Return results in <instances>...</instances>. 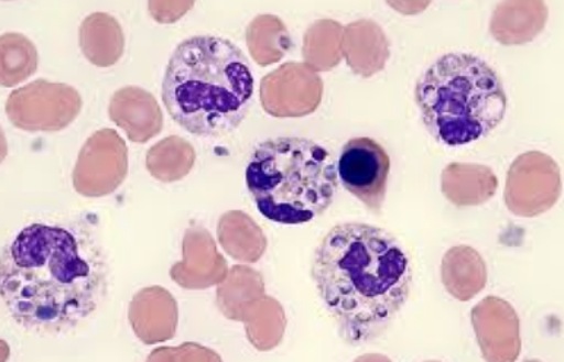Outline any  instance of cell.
<instances>
[{"instance_id":"6da1fadb","label":"cell","mask_w":564,"mask_h":362,"mask_svg":"<svg viewBox=\"0 0 564 362\" xmlns=\"http://www.w3.org/2000/svg\"><path fill=\"white\" fill-rule=\"evenodd\" d=\"M107 288L105 253L78 227L33 222L4 244L0 261L4 310L29 332H72L96 315Z\"/></svg>"},{"instance_id":"7a4b0ae2","label":"cell","mask_w":564,"mask_h":362,"mask_svg":"<svg viewBox=\"0 0 564 362\" xmlns=\"http://www.w3.org/2000/svg\"><path fill=\"white\" fill-rule=\"evenodd\" d=\"M317 295L348 345L382 337L409 301L413 267L404 245L383 228L343 222L313 253Z\"/></svg>"},{"instance_id":"3957f363","label":"cell","mask_w":564,"mask_h":362,"mask_svg":"<svg viewBox=\"0 0 564 362\" xmlns=\"http://www.w3.org/2000/svg\"><path fill=\"white\" fill-rule=\"evenodd\" d=\"M161 94L170 118L186 132L203 138L230 135L252 107V66L230 40L194 35L174 48Z\"/></svg>"},{"instance_id":"277c9868","label":"cell","mask_w":564,"mask_h":362,"mask_svg":"<svg viewBox=\"0 0 564 362\" xmlns=\"http://www.w3.org/2000/svg\"><path fill=\"white\" fill-rule=\"evenodd\" d=\"M338 185L333 154L306 138L263 141L246 165V186L258 211L280 226H303L324 216Z\"/></svg>"},{"instance_id":"5b68a950","label":"cell","mask_w":564,"mask_h":362,"mask_svg":"<svg viewBox=\"0 0 564 362\" xmlns=\"http://www.w3.org/2000/svg\"><path fill=\"white\" fill-rule=\"evenodd\" d=\"M415 102L430 135L446 146L489 136L508 110L500 76L481 57L447 53L420 76Z\"/></svg>"},{"instance_id":"8992f818","label":"cell","mask_w":564,"mask_h":362,"mask_svg":"<svg viewBox=\"0 0 564 362\" xmlns=\"http://www.w3.org/2000/svg\"><path fill=\"white\" fill-rule=\"evenodd\" d=\"M338 180L370 212L382 211L387 196L391 158L371 138H352L339 152Z\"/></svg>"}]
</instances>
